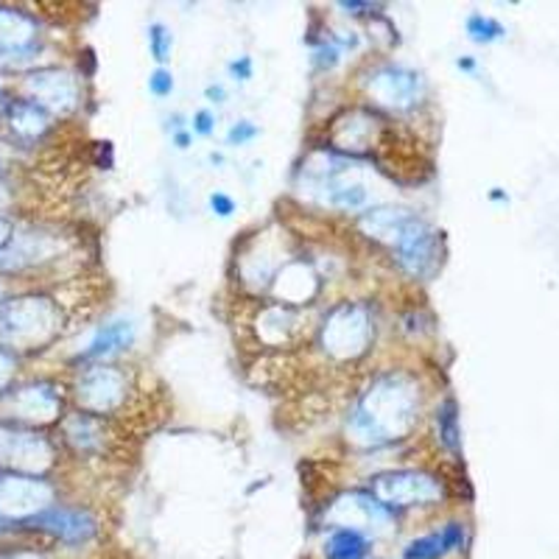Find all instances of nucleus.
<instances>
[{
    "mask_svg": "<svg viewBox=\"0 0 559 559\" xmlns=\"http://www.w3.org/2000/svg\"><path fill=\"white\" fill-rule=\"evenodd\" d=\"M210 207L216 210V216H222V218H227L236 213V202H233L227 193H213V197H210Z\"/></svg>",
    "mask_w": 559,
    "mask_h": 559,
    "instance_id": "nucleus-29",
    "label": "nucleus"
},
{
    "mask_svg": "<svg viewBox=\"0 0 559 559\" xmlns=\"http://www.w3.org/2000/svg\"><path fill=\"white\" fill-rule=\"evenodd\" d=\"M53 487L28 473H0V521L28 523L39 512L51 509Z\"/></svg>",
    "mask_w": 559,
    "mask_h": 559,
    "instance_id": "nucleus-5",
    "label": "nucleus"
},
{
    "mask_svg": "<svg viewBox=\"0 0 559 559\" xmlns=\"http://www.w3.org/2000/svg\"><path fill=\"white\" fill-rule=\"evenodd\" d=\"M317 272L302 261L283 263L274 277V297L286 306H306L308 299L317 297Z\"/></svg>",
    "mask_w": 559,
    "mask_h": 559,
    "instance_id": "nucleus-14",
    "label": "nucleus"
},
{
    "mask_svg": "<svg viewBox=\"0 0 559 559\" xmlns=\"http://www.w3.org/2000/svg\"><path fill=\"white\" fill-rule=\"evenodd\" d=\"M417 218V213H408V210L401 207H372L367 210L361 216V229L364 236H369L372 241H381L394 247V243L401 241L403 233L408 229V224Z\"/></svg>",
    "mask_w": 559,
    "mask_h": 559,
    "instance_id": "nucleus-16",
    "label": "nucleus"
},
{
    "mask_svg": "<svg viewBox=\"0 0 559 559\" xmlns=\"http://www.w3.org/2000/svg\"><path fill=\"white\" fill-rule=\"evenodd\" d=\"M464 543V528L459 523H448L439 532L426 534V537H417L406 546L403 559H442L451 551L462 548Z\"/></svg>",
    "mask_w": 559,
    "mask_h": 559,
    "instance_id": "nucleus-18",
    "label": "nucleus"
},
{
    "mask_svg": "<svg viewBox=\"0 0 559 559\" xmlns=\"http://www.w3.org/2000/svg\"><path fill=\"white\" fill-rule=\"evenodd\" d=\"M62 328L57 306L45 297H17L0 306V344L39 347Z\"/></svg>",
    "mask_w": 559,
    "mask_h": 559,
    "instance_id": "nucleus-3",
    "label": "nucleus"
},
{
    "mask_svg": "<svg viewBox=\"0 0 559 559\" xmlns=\"http://www.w3.org/2000/svg\"><path fill=\"white\" fill-rule=\"evenodd\" d=\"M134 342V322L132 319H112V322L102 324L87 347L82 349L84 358H109L115 353H123L129 344Z\"/></svg>",
    "mask_w": 559,
    "mask_h": 559,
    "instance_id": "nucleus-17",
    "label": "nucleus"
},
{
    "mask_svg": "<svg viewBox=\"0 0 559 559\" xmlns=\"http://www.w3.org/2000/svg\"><path fill=\"white\" fill-rule=\"evenodd\" d=\"M372 342V317L358 302H342L328 313L322 324V349L336 361L364 356Z\"/></svg>",
    "mask_w": 559,
    "mask_h": 559,
    "instance_id": "nucleus-4",
    "label": "nucleus"
},
{
    "mask_svg": "<svg viewBox=\"0 0 559 559\" xmlns=\"http://www.w3.org/2000/svg\"><path fill=\"white\" fill-rule=\"evenodd\" d=\"M171 45H174V39L163 23H154V26L148 28V48H152V53L157 62H166L168 53H171Z\"/></svg>",
    "mask_w": 559,
    "mask_h": 559,
    "instance_id": "nucleus-26",
    "label": "nucleus"
},
{
    "mask_svg": "<svg viewBox=\"0 0 559 559\" xmlns=\"http://www.w3.org/2000/svg\"><path fill=\"white\" fill-rule=\"evenodd\" d=\"M64 439L79 453H93L104 448V426L93 414H73L64 419Z\"/></svg>",
    "mask_w": 559,
    "mask_h": 559,
    "instance_id": "nucleus-19",
    "label": "nucleus"
},
{
    "mask_svg": "<svg viewBox=\"0 0 559 559\" xmlns=\"http://www.w3.org/2000/svg\"><path fill=\"white\" fill-rule=\"evenodd\" d=\"M467 34H471L476 43H492V39L503 37V26L492 17H484V14H473V17L467 20Z\"/></svg>",
    "mask_w": 559,
    "mask_h": 559,
    "instance_id": "nucleus-24",
    "label": "nucleus"
},
{
    "mask_svg": "<svg viewBox=\"0 0 559 559\" xmlns=\"http://www.w3.org/2000/svg\"><path fill=\"white\" fill-rule=\"evenodd\" d=\"M392 249L397 254V263L412 277H428V274L437 272L439 261H442V238L431 224L423 222L419 216L408 224L403 238Z\"/></svg>",
    "mask_w": 559,
    "mask_h": 559,
    "instance_id": "nucleus-8",
    "label": "nucleus"
},
{
    "mask_svg": "<svg viewBox=\"0 0 559 559\" xmlns=\"http://www.w3.org/2000/svg\"><path fill=\"white\" fill-rule=\"evenodd\" d=\"M207 96H210V98H224V90H222V87H210V90H207Z\"/></svg>",
    "mask_w": 559,
    "mask_h": 559,
    "instance_id": "nucleus-35",
    "label": "nucleus"
},
{
    "mask_svg": "<svg viewBox=\"0 0 559 559\" xmlns=\"http://www.w3.org/2000/svg\"><path fill=\"white\" fill-rule=\"evenodd\" d=\"M252 138H258V127H252L249 121L236 123V127L229 129V134H227V140L233 143V146H236V143L238 146H243V143H249Z\"/></svg>",
    "mask_w": 559,
    "mask_h": 559,
    "instance_id": "nucleus-28",
    "label": "nucleus"
},
{
    "mask_svg": "<svg viewBox=\"0 0 559 559\" xmlns=\"http://www.w3.org/2000/svg\"><path fill=\"white\" fill-rule=\"evenodd\" d=\"M328 523L353 532H381L392 523V509L369 492H344L328 509Z\"/></svg>",
    "mask_w": 559,
    "mask_h": 559,
    "instance_id": "nucleus-9",
    "label": "nucleus"
},
{
    "mask_svg": "<svg viewBox=\"0 0 559 559\" xmlns=\"http://www.w3.org/2000/svg\"><path fill=\"white\" fill-rule=\"evenodd\" d=\"M378 132H381V121L378 118H372L364 109H353V112H347L344 118H338L333 123L331 138L342 152L356 154L364 152V148H372V143L378 140Z\"/></svg>",
    "mask_w": 559,
    "mask_h": 559,
    "instance_id": "nucleus-15",
    "label": "nucleus"
},
{
    "mask_svg": "<svg viewBox=\"0 0 559 559\" xmlns=\"http://www.w3.org/2000/svg\"><path fill=\"white\" fill-rule=\"evenodd\" d=\"M361 163L319 152L302 166V191L319 204L338 210H364L372 202V188L364 179Z\"/></svg>",
    "mask_w": 559,
    "mask_h": 559,
    "instance_id": "nucleus-2",
    "label": "nucleus"
},
{
    "mask_svg": "<svg viewBox=\"0 0 559 559\" xmlns=\"http://www.w3.org/2000/svg\"><path fill=\"white\" fill-rule=\"evenodd\" d=\"M34 20L14 9H0V51H20L32 43Z\"/></svg>",
    "mask_w": 559,
    "mask_h": 559,
    "instance_id": "nucleus-21",
    "label": "nucleus"
},
{
    "mask_svg": "<svg viewBox=\"0 0 559 559\" xmlns=\"http://www.w3.org/2000/svg\"><path fill=\"white\" fill-rule=\"evenodd\" d=\"M297 324L299 319L292 308L272 306L261 313V319H258V336L266 344H272V347H277V344L292 342L294 333H297Z\"/></svg>",
    "mask_w": 559,
    "mask_h": 559,
    "instance_id": "nucleus-20",
    "label": "nucleus"
},
{
    "mask_svg": "<svg viewBox=\"0 0 559 559\" xmlns=\"http://www.w3.org/2000/svg\"><path fill=\"white\" fill-rule=\"evenodd\" d=\"M26 526L39 528V532L51 534L64 546H82V543L93 540L98 532L96 518L84 512V509H70V507H51L39 512L37 518L26 523Z\"/></svg>",
    "mask_w": 559,
    "mask_h": 559,
    "instance_id": "nucleus-10",
    "label": "nucleus"
},
{
    "mask_svg": "<svg viewBox=\"0 0 559 559\" xmlns=\"http://www.w3.org/2000/svg\"><path fill=\"white\" fill-rule=\"evenodd\" d=\"M148 90H152L154 96H171V90H174V76L171 73H168L166 68H159V70H154L152 73V79H148Z\"/></svg>",
    "mask_w": 559,
    "mask_h": 559,
    "instance_id": "nucleus-27",
    "label": "nucleus"
},
{
    "mask_svg": "<svg viewBox=\"0 0 559 559\" xmlns=\"http://www.w3.org/2000/svg\"><path fill=\"white\" fill-rule=\"evenodd\" d=\"M229 70H233V73H236V76L241 79V82H247V79L252 76V59L241 57V59H238V62L229 64Z\"/></svg>",
    "mask_w": 559,
    "mask_h": 559,
    "instance_id": "nucleus-31",
    "label": "nucleus"
},
{
    "mask_svg": "<svg viewBox=\"0 0 559 559\" xmlns=\"http://www.w3.org/2000/svg\"><path fill=\"white\" fill-rule=\"evenodd\" d=\"M9 238H12V224L7 218H0V247H7Z\"/></svg>",
    "mask_w": 559,
    "mask_h": 559,
    "instance_id": "nucleus-33",
    "label": "nucleus"
},
{
    "mask_svg": "<svg viewBox=\"0 0 559 559\" xmlns=\"http://www.w3.org/2000/svg\"><path fill=\"white\" fill-rule=\"evenodd\" d=\"M419 419V386L408 372H383L364 392L347 419V437L358 448H381L412 433Z\"/></svg>",
    "mask_w": 559,
    "mask_h": 559,
    "instance_id": "nucleus-1",
    "label": "nucleus"
},
{
    "mask_svg": "<svg viewBox=\"0 0 559 559\" xmlns=\"http://www.w3.org/2000/svg\"><path fill=\"white\" fill-rule=\"evenodd\" d=\"M62 408V397L48 383H32L3 397V412L23 423H53Z\"/></svg>",
    "mask_w": 559,
    "mask_h": 559,
    "instance_id": "nucleus-13",
    "label": "nucleus"
},
{
    "mask_svg": "<svg viewBox=\"0 0 559 559\" xmlns=\"http://www.w3.org/2000/svg\"><path fill=\"white\" fill-rule=\"evenodd\" d=\"M0 112H3V98H0Z\"/></svg>",
    "mask_w": 559,
    "mask_h": 559,
    "instance_id": "nucleus-37",
    "label": "nucleus"
},
{
    "mask_svg": "<svg viewBox=\"0 0 559 559\" xmlns=\"http://www.w3.org/2000/svg\"><path fill=\"white\" fill-rule=\"evenodd\" d=\"M9 123L20 138H37L48 127V112L34 102H17L9 107Z\"/></svg>",
    "mask_w": 559,
    "mask_h": 559,
    "instance_id": "nucleus-22",
    "label": "nucleus"
},
{
    "mask_svg": "<svg viewBox=\"0 0 559 559\" xmlns=\"http://www.w3.org/2000/svg\"><path fill=\"white\" fill-rule=\"evenodd\" d=\"M439 433L451 451H459V423H456V403L448 401L439 408Z\"/></svg>",
    "mask_w": 559,
    "mask_h": 559,
    "instance_id": "nucleus-25",
    "label": "nucleus"
},
{
    "mask_svg": "<svg viewBox=\"0 0 559 559\" xmlns=\"http://www.w3.org/2000/svg\"><path fill=\"white\" fill-rule=\"evenodd\" d=\"M193 127H197L199 134H210V132H213V115H210V112H199L197 115V123H193Z\"/></svg>",
    "mask_w": 559,
    "mask_h": 559,
    "instance_id": "nucleus-32",
    "label": "nucleus"
},
{
    "mask_svg": "<svg viewBox=\"0 0 559 559\" xmlns=\"http://www.w3.org/2000/svg\"><path fill=\"white\" fill-rule=\"evenodd\" d=\"M7 528H9V523H3V521H0V534L7 532Z\"/></svg>",
    "mask_w": 559,
    "mask_h": 559,
    "instance_id": "nucleus-36",
    "label": "nucleus"
},
{
    "mask_svg": "<svg viewBox=\"0 0 559 559\" xmlns=\"http://www.w3.org/2000/svg\"><path fill=\"white\" fill-rule=\"evenodd\" d=\"M419 87H423V79L414 70L397 68V64L378 68L367 82V93L372 96V102L389 109L412 107L419 98Z\"/></svg>",
    "mask_w": 559,
    "mask_h": 559,
    "instance_id": "nucleus-11",
    "label": "nucleus"
},
{
    "mask_svg": "<svg viewBox=\"0 0 559 559\" xmlns=\"http://www.w3.org/2000/svg\"><path fill=\"white\" fill-rule=\"evenodd\" d=\"M14 376V358L9 356L7 349H0V389L7 386Z\"/></svg>",
    "mask_w": 559,
    "mask_h": 559,
    "instance_id": "nucleus-30",
    "label": "nucleus"
},
{
    "mask_svg": "<svg viewBox=\"0 0 559 559\" xmlns=\"http://www.w3.org/2000/svg\"><path fill=\"white\" fill-rule=\"evenodd\" d=\"M328 554L333 559H361L367 554V537L353 528H333L328 540Z\"/></svg>",
    "mask_w": 559,
    "mask_h": 559,
    "instance_id": "nucleus-23",
    "label": "nucleus"
},
{
    "mask_svg": "<svg viewBox=\"0 0 559 559\" xmlns=\"http://www.w3.org/2000/svg\"><path fill=\"white\" fill-rule=\"evenodd\" d=\"M442 496V484L423 471H392L376 478V498L389 509L433 503Z\"/></svg>",
    "mask_w": 559,
    "mask_h": 559,
    "instance_id": "nucleus-6",
    "label": "nucleus"
},
{
    "mask_svg": "<svg viewBox=\"0 0 559 559\" xmlns=\"http://www.w3.org/2000/svg\"><path fill=\"white\" fill-rule=\"evenodd\" d=\"M7 202H9V191H7V182H3V179H0V210L7 207Z\"/></svg>",
    "mask_w": 559,
    "mask_h": 559,
    "instance_id": "nucleus-34",
    "label": "nucleus"
},
{
    "mask_svg": "<svg viewBox=\"0 0 559 559\" xmlns=\"http://www.w3.org/2000/svg\"><path fill=\"white\" fill-rule=\"evenodd\" d=\"M129 394V381L121 369L96 367L84 369L76 381V397L82 403L84 412L90 414H109L115 408H121Z\"/></svg>",
    "mask_w": 559,
    "mask_h": 559,
    "instance_id": "nucleus-7",
    "label": "nucleus"
},
{
    "mask_svg": "<svg viewBox=\"0 0 559 559\" xmlns=\"http://www.w3.org/2000/svg\"><path fill=\"white\" fill-rule=\"evenodd\" d=\"M26 93L45 112H70L79 104V82L73 73L59 68L37 70L26 79Z\"/></svg>",
    "mask_w": 559,
    "mask_h": 559,
    "instance_id": "nucleus-12",
    "label": "nucleus"
}]
</instances>
